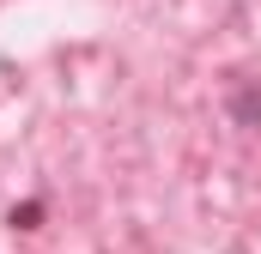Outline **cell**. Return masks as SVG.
<instances>
[{"label": "cell", "instance_id": "6da1fadb", "mask_svg": "<svg viewBox=\"0 0 261 254\" xmlns=\"http://www.w3.org/2000/svg\"><path fill=\"white\" fill-rule=\"evenodd\" d=\"M225 109H231L237 127H261V79H255V85H237V91L225 97Z\"/></svg>", "mask_w": 261, "mask_h": 254}, {"label": "cell", "instance_id": "7a4b0ae2", "mask_svg": "<svg viewBox=\"0 0 261 254\" xmlns=\"http://www.w3.org/2000/svg\"><path fill=\"white\" fill-rule=\"evenodd\" d=\"M43 212H49L43 200H18V206L6 212V224H12V230H37V224H43Z\"/></svg>", "mask_w": 261, "mask_h": 254}]
</instances>
